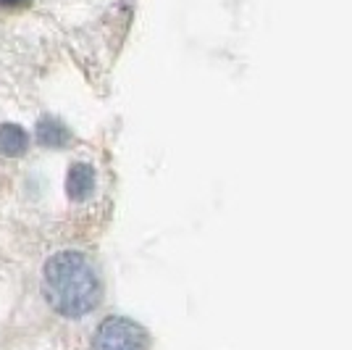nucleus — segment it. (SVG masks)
Segmentation results:
<instances>
[{"label": "nucleus", "instance_id": "obj_1", "mask_svg": "<svg viewBox=\"0 0 352 350\" xmlns=\"http://www.w3.org/2000/svg\"><path fill=\"white\" fill-rule=\"evenodd\" d=\"M45 300L60 316H85L100 300V282L87 261V256L76 250L56 253L45 263L43 271Z\"/></svg>", "mask_w": 352, "mask_h": 350}, {"label": "nucleus", "instance_id": "obj_2", "mask_svg": "<svg viewBox=\"0 0 352 350\" xmlns=\"http://www.w3.org/2000/svg\"><path fill=\"white\" fill-rule=\"evenodd\" d=\"M92 350H147V335L132 319L111 316L98 327Z\"/></svg>", "mask_w": 352, "mask_h": 350}, {"label": "nucleus", "instance_id": "obj_3", "mask_svg": "<svg viewBox=\"0 0 352 350\" xmlns=\"http://www.w3.org/2000/svg\"><path fill=\"white\" fill-rule=\"evenodd\" d=\"M95 190V169L85 163V161H79V163H74L72 169H69V176H66V192H69V198H72L74 203H82V200H87L89 195Z\"/></svg>", "mask_w": 352, "mask_h": 350}, {"label": "nucleus", "instance_id": "obj_4", "mask_svg": "<svg viewBox=\"0 0 352 350\" xmlns=\"http://www.w3.org/2000/svg\"><path fill=\"white\" fill-rule=\"evenodd\" d=\"M27 145H30V137L19 124H0V156L19 158L24 156Z\"/></svg>", "mask_w": 352, "mask_h": 350}, {"label": "nucleus", "instance_id": "obj_5", "mask_svg": "<svg viewBox=\"0 0 352 350\" xmlns=\"http://www.w3.org/2000/svg\"><path fill=\"white\" fill-rule=\"evenodd\" d=\"M37 140L47 147H63L72 140V134H69L63 121L45 116V119H40V124H37Z\"/></svg>", "mask_w": 352, "mask_h": 350}, {"label": "nucleus", "instance_id": "obj_6", "mask_svg": "<svg viewBox=\"0 0 352 350\" xmlns=\"http://www.w3.org/2000/svg\"><path fill=\"white\" fill-rule=\"evenodd\" d=\"M21 3H27V0H0V6H6V8H14V6H21Z\"/></svg>", "mask_w": 352, "mask_h": 350}]
</instances>
